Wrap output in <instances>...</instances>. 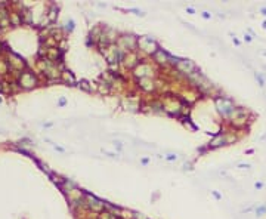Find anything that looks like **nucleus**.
<instances>
[{
  "mask_svg": "<svg viewBox=\"0 0 266 219\" xmlns=\"http://www.w3.org/2000/svg\"><path fill=\"white\" fill-rule=\"evenodd\" d=\"M262 12H263V15H266V8H263V9H262Z\"/></svg>",
  "mask_w": 266,
  "mask_h": 219,
  "instance_id": "f8f14e48",
  "label": "nucleus"
},
{
  "mask_svg": "<svg viewBox=\"0 0 266 219\" xmlns=\"http://www.w3.org/2000/svg\"><path fill=\"white\" fill-rule=\"evenodd\" d=\"M203 18H204V19H208V18H210V14H208V12H203Z\"/></svg>",
  "mask_w": 266,
  "mask_h": 219,
  "instance_id": "6e6552de",
  "label": "nucleus"
},
{
  "mask_svg": "<svg viewBox=\"0 0 266 219\" xmlns=\"http://www.w3.org/2000/svg\"><path fill=\"white\" fill-rule=\"evenodd\" d=\"M178 67H179L182 71H185V73H192V71L195 70V65H194V62H191V61H179Z\"/></svg>",
  "mask_w": 266,
  "mask_h": 219,
  "instance_id": "f03ea898",
  "label": "nucleus"
},
{
  "mask_svg": "<svg viewBox=\"0 0 266 219\" xmlns=\"http://www.w3.org/2000/svg\"><path fill=\"white\" fill-rule=\"evenodd\" d=\"M216 107L219 110V113L223 114V116H229L235 111V107L232 104L231 99H226V98H217L216 99Z\"/></svg>",
  "mask_w": 266,
  "mask_h": 219,
  "instance_id": "f257e3e1",
  "label": "nucleus"
},
{
  "mask_svg": "<svg viewBox=\"0 0 266 219\" xmlns=\"http://www.w3.org/2000/svg\"><path fill=\"white\" fill-rule=\"evenodd\" d=\"M166 158H167L169 161H173V160H176V156H175V154H169Z\"/></svg>",
  "mask_w": 266,
  "mask_h": 219,
  "instance_id": "0eeeda50",
  "label": "nucleus"
},
{
  "mask_svg": "<svg viewBox=\"0 0 266 219\" xmlns=\"http://www.w3.org/2000/svg\"><path fill=\"white\" fill-rule=\"evenodd\" d=\"M225 144V136L223 135H217L213 141H211V144H210V147L211 148H216V147H219V145H223Z\"/></svg>",
  "mask_w": 266,
  "mask_h": 219,
  "instance_id": "7ed1b4c3",
  "label": "nucleus"
},
{
  "mask_svg": "<svg viewBox=\"0 0 266 219\" xmlns=\"http://www.w3.org/2000/svg\"><path fill=\"white\" fill-rule=\"evenodd\" d=\"M186 11H188V12H189V14H194V9H192V8H188V9H186Z\"/></svg>",
  "mask_w": 266,
  "mask_h": 219,
  "instance_id": "9d476101",
  "label": "nucleus"
},
{
  "mask_svg": "<svg viewBox=\"0 0 266 219\" xmlns=\"http://www.w3.org/2000/svg\"><path fill=\"white\" fill-rule=\"evenodd\" d=\"M265 212H266V206H260V207H257V209H256V213H257V216H262Z\"/></svg>",
  "mask_w": 266,
  "mask_h": 219,
  "instance_id": "39448f33",
  "label": "nucleus"
},
{
  "mask_svg": "<svg viewBox=\"0 0 266 219\" xmlns=\"http://www.w3.org/2000/svg\"><path fill=\"white\" fill-rule=\"evenodd\" d=\"M239 167H241V169H247V167H250V166H248V164H239Z\"/></svg>",
  "mask_w": 266,
  "mask_h": 219,
  "instance_id": "1a4fd4ad",
  "label": "nucleus"
},
{
  "mask_svg": "<svg viewBox=\"0 0 266 219\" xmlns=\"http://www.w3.org/2000/svg\"><path fill=\"white\" fill-rule=\"evenodd\" d=\"M262 187H263V185H262L260 182H257V184H256V188H262Z\"/></svg>",
  "mask_w": 266,
  "mask_h": 219,
  "instance_id": "9b49d317",
  "label": "nucleus"
},
{
  "mask_svg": "<svg viewBox=\"0 0 266 219\" xmlns=\"http://www.w3.org/2000/svg\"><path fill=\"white\" fill-rule=\"evenodd\" d=\"M155 58H158V59H160L158 62H163V64H164V62L169 59V55H166L163 50H157V53H155Z\"/></svg>",
  "mask_w": 266,
  "mask_h": 219,
  "instance_id": "20e7f679",
  "label": "nucleus"
},
{
  "mask_svg": "<svg viewBox=\"0 0 266 219\" xmlns=\"http://www.w3.org/2000/svg\"><path fill=\"white\" fill-rule=\"evenodd\" d=\"M256 79L259 80V83H260V86H265V80H263V77H262V76H260L259 73L256 74Z\"/></svg>",
  "mask_w": 266,
  "mask_h": 219,
  "instance_id": "423d86ee",
  "label": "nucleus"
}]
</instances>
